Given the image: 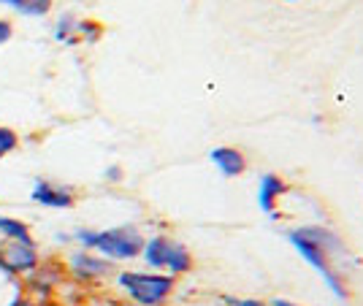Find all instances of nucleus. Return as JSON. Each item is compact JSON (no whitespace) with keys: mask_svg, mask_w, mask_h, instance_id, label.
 I'll use <instances>...</instances> for the list:
<instances>
[{"mask_svg":"<svg viewBox=\"0 0 363 306\" xmlns=\"http://www.w3.org/2000/svg\"><path fill=\"white\" fill-rule=\"evenodd\" d=\"M290 193V184L279 176V174H263L260 176V187H257V206L263 215L272 220H279V200Z\"/></svg>","mask_w":363,"mask_h":306,"instance_id":"6","label":"nucleus"},{"mask_svg":"<svg viewBox=\"0 0 363 306\" xmlns=\"http://www.w3.org/2000/svg\"><path fill=\"white\" fill-rule=\"evenodd\" d=\"M30 198L33 203L46 206V209H71L76 203L74 190L60 182H52V179H35Z\"/></svg>","mask_w":363,"mask_h":306,"instance_id":"7","label":"nucleus"},{"mask_svg":"<svg viewBox=\"0 0 363 306\" xmlns=\"http://www.w3.org/2000/svg\"><path fill=\"white\" fill-rule=\"evenodd\" d=\"M125 306H136V304H125Z\"/></svg>","mask_w":363,"mask_h":306,"instance_id":"20","label":"nucleus"},{"mask_svg":"<svg viewBox=\"0 0 363 306\" xmlns=\"http://www.w3.org/2000/svg\"><path fill=\"white\" fill-rule=\"evenodd\" d=\"M0 6H9L22 16H46L52 11V0H0Z\"/></svg>","mask_w":363,"mask_h":306,"instance_id":"11","label":"nucleus"},{"mask_svg":"<svg viewBox=\"0 0 363 306\" xmlns=\"http://www.w3.org/2000/svg\"><path fill=\"white\" fill-rule=\"evenodd\" d=\"M117 288L130 298V304L163 306L177 290V276L163 271H120Z\"/></svg>","mask_w":363,"mask_h":306,"instance_id":"3","label":"nucleus"},{"mask_svg":"<svg viewBox=\"0 0 363 306\" xmlns=\"http://www.w3.org/2000/svg\"><path fill=\"white\" fill-rule=\"evenodd\" d=\"M141 255H144V261H147L152 271H163V274L171 276L190 274L196 268V258H193L190 246L171 239V236H163V233L147 239Z\"/></svg>","mask_w":363,"mask_h":306,"instance_id":"4","label":"nucleus"},{"mask_svg":"<svg viewBox=\"0 0 363 306\" xmlns=\"http://www.w3.org/2000/svg\"><path fill=\"white\" fill-rule=\"evenodd\" d=\"M38 268V246L25 242H6L0 246V274L14 279Z\"/></svg>","mask_w":363,"mask_h":306,"instance_id":"5","label":"nucleus"},{"mask_svg":"<svg viewBox=\"0 0 363 306\" xmlns=\"http://www.w3.org/2000/svg\"><path fill=\"white\" fill-rule=\"evenodd\" d=\"M76 22H79V19H74V16H60V19H57V25H55V38H57L60 44H65V46L79 44Z\"/></svg>","mask_w":363,"mask_h":306,"instance_id":"12","label":"nucleus"},{"mask_svg":"<svg viewBox=\"0 0 363 306\" xmlns=\"http://www.w3.org/2000/svg\"><path fill=\"white\" fill-rule=\"evenodd\" d=\"M0 236L6 242H25V244H35L30 228L22 222V220H14V217H0Z\"/></svg>","mask_w":363,"mask_h":306,"instance_id":"10","label":"nucleus"},{"mask_svg":"<svg viewBox=\"0 0 363 306\" xmlns=\"http://www.w3.org/2000/svg\"><path fill=\"white\" fill-rule=\"evenodd\" d=\"M230 306H272V301H263V298H228Z\"/></svg>","mask_w":363,"mask_h":306,"instance_id":"15","label":"nucleus"},{"mask_svg":"<svg viewBox=\"0 0 363 306\" xmlns=\"http://www.w3.org/2000/svg\"><path fill=\"white\" fill-rule=\"evenodd\" d=\"M209 160H212L214 169L220 171L225 179H236V176L247 174V169H250V160H247L244 149L230 147V144H225V147H214L212 152H209Z\"/></svg>","mask_w":363,"mask_h":306,"instance_id":"8","label":"nucleus"},{"mask_svg":"<svg viewBox=\"0 0 363 306\" xmlns=\"http://www.w3.org/2000/svg\"><path fill=\"white\" fill-rule=\"evenodd\" d=\"M11 35H14V28H11V22H9V19H0V46L9 44V41H11Z\"/></svg>","mask_w":363,"mask_h":306,"instance_id":"16","label":"nucleus"},{"mask_svg":"<svg viewBox=\"0 0 363 306\" xmlns=\"http://www.w3.org/2000/svg\"><path fill=\"white\" fill-rule=\"evenodd\" d=\"M285 3H296V0H285Z\"/></svg>","mask_w":363,"mask_h":306,"instance_id":"19","label":"nucleus"},{"mask_svg":"<svg viewBox=\"0 0 363 306\" xmlns=\"http://www.w3.org/2000/svg\"><path fill=\"white\" fill-rule=\"evenodd\" d=\"M76 239L84 249L98 252L106 261H133L144 249V236L133 225L108 230H76Z\"/></svg>","mask_w":363,"mask_h":306,"instance_id":"2","label":"nucleus"},{"mask_svg":"<svg viewBox=\"0 0 363 306\" xmlns=\"http://www.w3.org/2000/svg\"><path fill=\"white\" fill-rule=\"evenodd\" d=\"M71 274L82 282H92V279H101L111 271V263L101 255H92L90 249H82V252H74L71 255Z\"/></svg>","mask_w":363,"mask_h":306,"instance_id":"9","label":"nucleus"},{"mask_svg":"<svg viewBox=\"0 0 363 306\" xmlns=\"http://www.w3.org/2000/svg\"><path fill=\"white\" fill-rule=\"evenodd\" d=\"M288 242L293 244V249L301 255L303 261L309 263L315 271H318L328 290L342 298V301H350V285L347 276L342 274L339 268V252H347V246L342 244V239L333 233L331 228H323V225H301V228H293L288 233Z\"/></svg>","mask_w":363,"mask_h":306,"instance_id":"1","label":"nucleus"},{"mask_svg":"<svg viewBox=\"0 0 363 306\" xmlns=\"http://www.w3.org/2000/svg\"><path fill=\"white\" fill-rule=\"evenodd\" d=\"M272 306H301V304H296V301H288V298H274Z\"/></svg>","mask_w":363,"mask_h":306,"instance_id":"18","label":"nucleus"},{"mask_svg":"<svg viewBox=\"0 0 363 306\" xmlns=\"http://www.w3.org/2000/svg\"><path fill=\"white\" fill-rule=\"evenodd\" d=\"M6 306H33V301H28V298H25L22 293H16L14 298H11V301H9Z\"/></svg>","mask_w":363,"mask_h":306,"instance_id":"17","label":"nucleus"},{"mask_svg":"<svg viewBox=\"0 0 363 306\" xmlns=\"http://www.w3.org/2000/svg\"><path fill=\"white\" fill-rule=\"evenodd\" d=\"M76 33H79V44H82V41L95 44V41L104 35V28H101V22H92V19H79V22H76Z\"/></svg>","mask_w":363,"mask_h":306,"instance_id":"13","label":"nucleus"},{"mask_svg":"<svg viewBox=\"0 0 363 306\" xmlns=\"http://www.w3.org/2000/svg\"><path fill=\"white\" fill-rule=\"evenodd\" d=\"M19 147V136H16L11 128H6V125H0V157H6V154H11Z\"/></svg>","mask_w":363,"mask_h":306,"instance_id":"14","label":"nucleus"}]
</instances>
